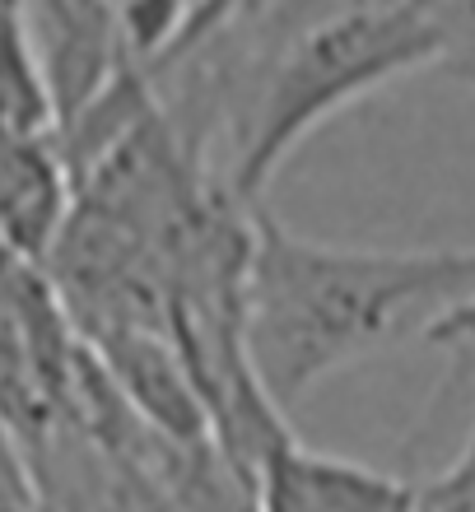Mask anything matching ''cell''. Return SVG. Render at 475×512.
<instances>
[{
  "mask_svg": "<svg viewBox=\"0 0 475 512\" xmlns=\"http://www.w3.org/2000/svg\"><path fill=\"white\" fill-rule=\"evenodd\" d=\"M471 298L475 243L420 252L331 247L257 210L243 326L252 368L285 415L340 368L401 336H429Z\"/></svg>",
  "mask_w": 475,
  "mask_h": 512,
  "instance_id": "obj_1",
  "label": "cell"
},
{
  "mask_svg": "<svg viewBox=\"0 0 475 512\" xmlns=\"http://www.w3.org/2000/svg\"><path fill=\"white\" fill-rule=\"evenodd\" d=\"M443 38L420 0H340L299 24L238 89L229 182L252 210L285 159L326 122L410 70L438 66Z\"/></svg>",
  "mask_w": 475,
  "mask_h": 512,
  "instance_id": "obj_2",
  "label": "cell"
},
{
  "mask_svg": "<svg viewBox=\"0 0 475 512\" xmlns=\"http://www.w3.org/2000/svg\"><path fill=\"white\" fill-rule=\"evenodd\" d=\"M89 345L47 270L0 247V424L24 452H42L84 424Z\"/></svg>",
  "mask_w": 475,
  "mask_h": 512,
  "instance_id": "obj_3",
  "label": "cell"
},
{
  "mask_svg": "<svg viewBox=\"0 0 475 512\" xmlns=\"http://www.w3.org/2000/svg\"><path fill=\"white\" fill-rule=\"evenodd\" d=\"M52 126L80 117L122 70L136 66L117 0H19Z\"/></svg>",
  "mask_w": 475,
  "mask_h": 512,
  "instance_id": "obj_4",
  "label": "cell"
},
{
  "mask_svg": "<svg viewBox=\"0 0 475 512\" xmlns=\"http://www.w3.org/2000/svg\"><path fill=\"white\" fill-rule=\"evenodd\" d=\"M257 512H420V485L285 433L257 466Z\"/></svg>",
  "mask_w": 475,
  "mask_h": 512,
  "instance_id": "obj_5",
  "label": "cell"
},
{
  "mask_svg": "<svg viewBox=\"0 0 475 512\" xmlns=\"http://www.w3.org/2000/svg\"><path fill=\"white\" fill-rule=\"evenodd\" d=\"M434 14L438 38H443V61L438 70L462 84H475V0H420Z\"/></svg>",
  "mask_w": 475,
  "mask_h": 512,
  "instance_id": "obj_6",
  "label": "cell"
},
{
  "mask_svg": "<svg viewBox=\"0 0 475 512\" xmlns=\"http://www.w3.org/2000/svg\"><path fill=\"white\" fill-rule=\"evenodd\" d=\"M420 512H475V424L457 457L420 485Z\"/></svg>",
  "mask_w": 475,
  "mask_h": 512,
  "instance_id": "obj_7",
  "label": "cell"
}]
</instances>
